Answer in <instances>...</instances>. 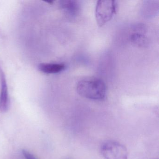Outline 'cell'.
<instances>
[{"mask_svg": "<svg viewBox=\"0 0 159 159\" xmlns=\"http://www.w3.org/2000/svg\"><path fill=\"white\" fill-rule=\"evenodd\" d=\"M100 151L105 159H128L127 148L118 141L111 140L104 141L100 146Z\"/></svg>", "mask_w": 159, "mask_h": 159, "instance_id": "obj_2", "label": "cell"}, {"mask_svg": "<svg viewBox=\"0 0 159 159\" xmlns=\"http://www.w3.org/2000/svg\"><path fill=\"white\" fill-rule=\"evenodd\" d=\"M0 112H7L10 108V99L6 76L3 69L0 67Z\"/></svg>", "mask_w": 159, "mask_h": 159, "instance_id": "obj_4", "label": "cell"}, {"mask_svg": "<svg viewBox=\"0 0 159 159\" xmlns=\"http://www.w3.org/2000/svg\"><path fill=\"white\" fill-rule=\"evenodd\" d=\"M117 4L115 1H98L95 9V17L99 26L105 25L115 14Z\"/></svg>", "mask_w": 159, "mask_h": 159, "instance_id": "obj_3", "label": "cell"}, {"mask_svg": "<svg viewBox=\"0 0 159 159\" xmlns=\"http://www.w3.org/2000/svg\"><path fill=\"white\" fill-rule=\"evenodd\" d=\"M22 152L25 159H37L33 154L28 151L26 150L23 149Z\"/></svg>", "mask_w": 159, "mask_h": 159, "instance_id": "obj_8", "label": "cell"}, {"mask_svg": "<svg viewBox=\"0 0 159 159\" xmlns=\"http://www.w3.org/2000/svg\"><path fill=\"white\" fill-rule=\"evenodd\" d=\"M77 91L82 97L93 100H104L107 93L105 83L98 78L86 79L80 81L77 84Z\"/></svg>", "mask_w": 159, "mask_h": 159, "instance_id": "obj_1", "label": "cell"}, {"mask_svg": "<svg viewBox=\"0 0 159 159\" xmlns=\"http://www.w3.org/2000/svg\"><path fill=\"white\" fill-rule=\"evenodd\" d=\"M66 66L59 63H42L38 66V69L45 74H56L64 70Z\"/></svg>", "mask_w": 159, "mask_h": 159, "instance_id": "obj_6", "label": "cell"}, {"mask_svg": "<svg viewBox=\"0 0 159 159\" xmlns=\"http://www.w3.org/2000/svg\"><path fill=\"white\" fill-rule=\"evenodd\" d=\"M60 8L70 17H75L79 13L80 5L77 1L65 0L59 2Z\"/></svg>", "mask_w": 159, "mask_h": 159, "instance_id": "obj_5", "label": "cell"}, {"mask_svg": "<svg viewBox=\"0 0 159 159\" xmlns=\"http://www.w3.org/2000/svg\"><path fill=\"white\" fill-rule=\"evenodd\" d=\"M131 41L134 44L139 46H144L148 44V39L144 35L139 33L135 32L131 36Z\"/></svg>", "mask_w": 159, "mask_h": 159, "instance_id": "obj_7", "label": "cell"}, {"mask_svg": "<svg viewBox=\"0 0 159 159\" xmlns=\"http://www.w3.org/2000/svg\"></svg>", "mask_w": 159, "mask_h": 159, "instance_id": "obj_10", "label": "cell"}, {"mask_svg": "<svg viewBox=\"0 0 159 159\" xmlns=\"http://www.w3.org/2000/svg\"><path fill=\"white\" fill-rule=\"evenodd\" d=\"M46 2H48V3H50V4H52L53 3V1H45Z\"/></svg>", "mask_w": 159, "mask_h": 159, "instance_id": "obj_9", "label": "cell"}]
</instances>
